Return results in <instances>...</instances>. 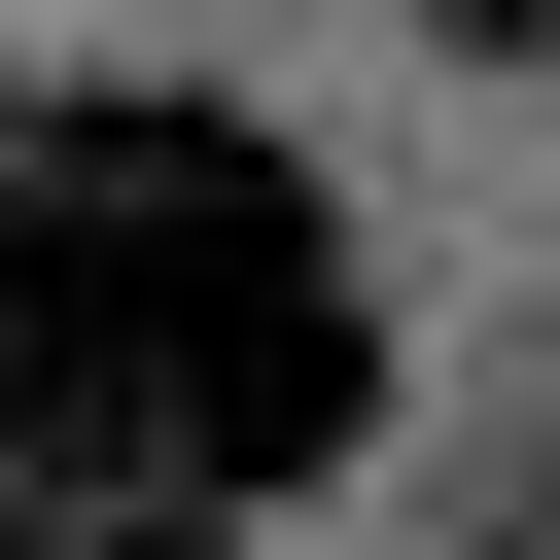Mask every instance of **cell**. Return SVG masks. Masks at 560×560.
Returning a JSON list of instances; mask_svg holds the SVG:
<instances>
[{
	"mask_svg": "<svg viewBox=\"0 0 560 560\" xmlns=\"http://www.w3.org/2000/svg\"><path fill=\"white\" fill-rule=\"evenodd\" d=\"M350 420H385L350 210L245 105H140V70L0 105V560H210Z\"/></svg>",
	"mask_w": 560,
	"mask_h": 560,
	"instance_id": "obj_1",
	"label": "cell"
},
{
	"mask_svg": "<svg viewBox=\"0 0 560 560\" xmlns=\"http://www.w3.org/2000/svg\"><path fill=\"white\" fill-rule=\"evenodd\" d=\"M420 35H455V70H560V0H420Z\"/></svg>",
	"mask_w": 560,
	"mask_h": 560,
	"instance_id": "obj_3",
	"label": "cell"
},
{
	"mask_svg": "<svg viewBox=\"0 0 560 560\" xmlns=\"http://www.w3.org/2000/svg\"><path fill=\"white\" fill-rule=\"evenodd\" d=\"M490 560H560V420H525V455H490Z\"/></svg>",
	"mask_w": 560,
	"mask_h": 560,
	"instance_id": "obj_2",
	"label": "cell"
}]
</instances>
